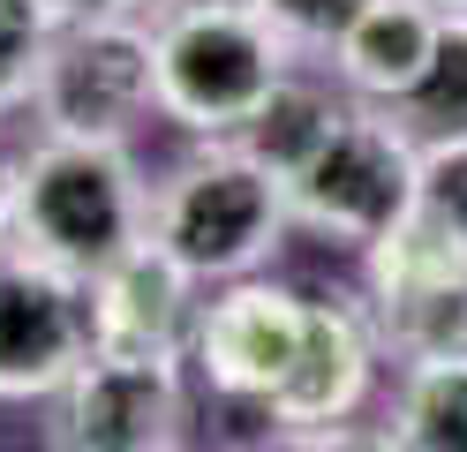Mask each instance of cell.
Returning a JSON list of instances; mask_svg holds the SVG:
<instances>
[{
    "instance_id": "6da1fadb",
    "label": "cell",
    "mask_w": 467,
    "mask_h": 452,
    "mask_svg": "<svg viewBox=\"0 0 467 452\" xmlns=\"http://www.w3.org/2000/svg\"><path fill=\"white\" fill-rule=\"evenodd\" d=\"M159 189L136 166V143L99 136H46L16 151V204H8V249L38 257L53 271L99 279L113 257L151 241Z\"/></svg>"
},
{
    "instance_id": "7a4b0ae2",
    "label": "cell",
    "mask_w": 467,
    "mask_h": 452,
    "mask_svg": "<svg viewBox=\"0 0 467 452\" xmlns=\"http://www.w3.org/2000/svg\"><path fill=\"white\" fill-rule=\"evenodd\" d=\"M159 46V121L196 143H234L302 68V46L249 0H173L151 23Z\"/></svg>"
},
{
    "instance_id": "3957f363",
    "label": "cell",
    "mask_w": 467,
    "mask_h": 452,
    "mask_svg": "<svg viewBox=\"0 0 467 452\" xmlns=\"http://www.w3.org/2000/svg\"><path fill=\"white\" fill-rule=\"evenodd\" d=\"M286 234V181L234 143H203L196 159H182L151 204V241H166L196 279H256Z\"/></svg>"
},
{
    "instance_id": "277c9868",
    "label": "cell",
    "mask_w": 467,
    "mask_h": 452,
    "mask_svg": "<svg viewBox=\"0 0 467 452\" xmlns=\"http://www.w3.org/2000/svg\"><path fill=\"white\" fill-rule=\"evenodd\" d=\"M415 204H422V143L400 129L392 106H362V99L347 106V121L309 166L286 173L295 234H317L355 257H369Z\"/></svg>"
},
{
    "instance_id": "5b68a950",
    "label": "cell",
    "mask_w": 467,
    "mask_h": 452,
    "mask_svg": "<svg viewBox=\"0 0 467 452\" xmlns=\"http://www.w3.org/2000/svg\"><path fill=\"white\" fill-rule=\"evenodd\" d=\"M38 129L46 136H99L129 143L159 113V46L151 23H68L38 76Z\"/></svg>"
},
{
    "instance_id": "8992f818",
    "label": "cell",
    "mask_w": 467,
    "mask_h": 452,
    "mask_svg": "<svg viewBox=\"0 0 467 452\" xmlns=\"http://www.w3.org/2000/svg\"><path fill=\"white\" fill-rule=\"evenodd\" d=\"M91 354V279L8 249L0 257V400H53Z\"/></svg>"
},
{
    "instance_id": "52a82bcc",
    "label": "cell",
    "mask_w": 467,
    "mask_h": 452,
    "mask_svg": "<svg viewBox=\"0 0 467 452\" xmlns=\"http://www.w3.org/2000/svg\"><path fill=\"white\" fill-rule=\"evenodd\" d=\"M46 452H182V362L91 354L46 400Z\"/></svg>"
},
{
    "instance_id": "ba28073f",
    "label": "cell",
    "mask_w": 467,
    "mask_h": 452,
    "mask_svg": "<svg viewBox=\"0 0 467 452\" xmlns=\"http://www.w3.org/2000/svg\"><path fill=\"white\" fill-rule=\"evenodd\" d=\"M302 331H309V294L279 279H226V294L203 301L196 317L189 362L219 400L272 407V392L286 384V370L302 354Z\"/></svg>"
},
{
    "instance_id": "9c48e42d",
    "label": "cell",
    "mask_w": 467,
    "mask_h": 452,
    "mask_svg": "<svg viewBox=\"0 0 467 452\" xmlns=\"http://www.w3.org/2000/svg\"><path fill=\"white\" fill-rule=\"evenodd\" d=\"M377 317L355 310L339 294H309V331H302V354L286 384L272 392V437H295V430H332V422H355L369 400V377H377Z\"/></svg>"
},
{
    "instance_id": "30bf717a",
    "label": "cell",
    "mask_w": 467,
    "mask_h": 452,
    "mask_svg": "<svg viewBox=\"0 0 467 452\" xmlns=\"http://www.w3.org/2000/svg\"><path fill=\"white\" fill-rule=\"evenodd\" d=\"M91 317H99V354L129 362H189L196 340V271L166 241H136L91 279Z\"/></svg>"
},
{
    "instance_id": "8fae6325",
    "label": "cell",
    "mask_w": 467,
    "mask_h": 452,
    "mask_svg": "<svg viewBox=\"0 0 467 452\" xmlns=\"http://www.w3.org/2000/svg\"><path fill=\"white\" fill-rule=\"evenodd\" d=\"M437 38H445V8L437 0H362L355 23L325 46L332 83L362 106H407L437 60Z\"/></svg>"
},
{
    "instance_id": "7c38bea8",
    "label": "cell",
    "mask_w": 467,
    "mask_h": 452,
    "mask_svg": "<svg viewBox=\"0 0 467 452\" xmlns=\"http://www.w3.org/2000/svg\"><path fill=\"white\" fill-rule=\"evenodd\" d=\"M347 106H355V99H339L325 76H302V68H295V76L279 83V99L256 113L242 136H234V151H249L256 166H272V173L286 181L295 166H309L317 151L332 143V129L347 121Z\"/></svg>"
},
{
    "instance_id": "4fadbf2b",
    "label": "cell",
    "mask_w": 467,
    "mask_h": 452,
    "mask_svg": "<svg viewBox=\"0 0 467 452\" xmlns=\"http://www.w3.org/2000/svg\"><path fill=\"white\" fill-rule=\"evenodd\" d=\"M385 430L400 452H467V354L400 362V392H392Z\"/></svg>"
},
{
    "instance_id": "5bb4252c",
    "label": "cell",
    "mask_w": 467,
    "mask_h": 452,
    "mask_svg": "<svg viewBox=\"0 0 467 452\" xmlns=\"http://www.w3.org/2000/svg\"><path fill=\"white\" fill-rule=\"evenodd\" d=\"M392 113H400V129L415 143L467 136V16H445V38H437L430 76L415 83V99L392 106Z\"/></svg>"
},
{
    "instance_id": "9a60e30c",
    "label": "cell",
    "mask_w": 467,
    "mask_h": 452,
    "mask_svg": "<svg viewBox=\"0 0 467 452\" xmlns=\"http://www.w3.org/2000/svg\"><path fill=\"white\" fill-rule=\"evenodd\" d=\"M53 38H61V23L46 16V0H0V113L38 99Z\"/></svg>"
},
{
    "instance_id": "2e32d148",
    "label": "cell",
    "mask_w": 467,
    "mask_h": 452,
    "mask_svg": "<svg viewBox=\"0 0 467 452\" xmlns=\"http://www.w3.org/2000/svg\"><path fill=\"white\" fill-rule=\"evenodd\" d=\"M422 211H437L445 226L467 234V136L422 143Z\"/></svg>"
},
{
    "instance_id": "e0dca14e",
    "label": "cell",
    "mask_w": 467,
    "mask_h": 452,
    "mask_svg": "<svg viewBox=\"0 0 467 452\" xmlns=\"http://www.w3.org/2000/svg\"><path fill=\"white\" fill-rule=\"evenodd\" d=\"M249 8H265L295 46H332L347 23H355L362 0H249Z\"/></svg>"
},
{
    "instance_id": "ac0fdd59",
    "label": "cell",
    "mask_w": 467,
    "mask_h": 452,
    "mask_svg": "<svg viewBox=\"0 0 467 452\" xmlns=\"http://www.w3.org/2000/svg\"><path fill=\"white\" fill-rule=\"evenodd\" d=\"M173 8V0H46V16L53 23H159Z\"/></svg>"
},
{
    "instance_id": "d6986e66",
    "label": "cell",
    "mask_w": 467,
    "mask_h": 452,
    "mask_svg": "<svg viewBox=\"0 0 467 452\" xmlns=\"http://www.w3.org/2000/svg\"><path fill=\"white\" fill-rule=\"evenodd\" d=\"M286 452H400L385 422H332V430H295Z\"/></svg>"
},
{
    "instance_id": "ffe728a7",
    "label": "cell",
    "mask_w": 467,
    "mask_h": 452,
    "mask_svg": "<svg viewBox=\"0 0 467 452\" xmlns=\"http://www.w3.org/2000/svg\"><path fill=\"white\" fill-rule=\"evenodd\" d=\"M8 204H16V159L0 151V257H8Z\"/></svg>"
},
{
    "instance_id": "44dd1931",
    "label": "cell",
    "mask_w": 467,
    "mask_h": 452,
    "mask_svg": "<svg viewBox=\"0 0 467 452\" xmlns=\"http://www.w3.org/2000/svg\"><path fill=\"white\" fill-rule=\"evenodd\" d=\"M437 8H445V16H467V0H437Z\"/></svg>"
},
{
    "instance_id": "7402d4cb",
    "label": "cell",
    "mask_w": 467,
    "mask_h": 452,
    "mask_svg": "<svg viewBox=\"0 0 467 452\" xmlns=\"http://www.w3.org/2000/svg\"><path fill=\"white\" fill-rule=\"evenodd\" d=\"M256 452H286V437H265V445H256Z\"/></svg>"
}]
</instances>
